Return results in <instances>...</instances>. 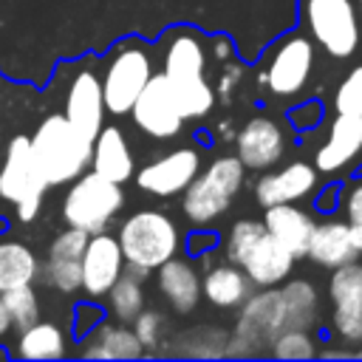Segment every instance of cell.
<instances>
[{
    "mask_svg": "<svg viewBox=\"0 0 362 362\" xmlns=\"http://www.w3.org/2000/svg\"><path fill=\"white\" fill-rule=\"evenodd\" d=\"M161 74L170 82L184 119H204L215 105V90L206 79L209 57L201 34L175 28L161 45Z\"/></svg>",
    "mask_w": 362,
    "mask_h": 362,
    "instance_id": "cell-1",
    "label": "cell"
},
{
    "mask_svg": "<svg viewBox=\"0 0 362 362\" xmlns=\"http://www.w3.org/2000/svg\"><path fill=\"white\" fill-rule=\"evenodd\" d=\"M31 139V153L51 187L71 184L90 164V139L82 136L62 113L45 116Z\"/></svg>",
    "mask_w": 362,
    "mask_h": 362,
    "instance_id": "cell-2",
    "label": "cell"
},
{
    "mask_svg": "<svg viewBox=\"0 0 362 362\" xmlns=\"http://www.w3.org/2000/svg\"><path fill=\"white\" fill-rule=\"evenodd\" d=\"M246 181V167L238 156H218L206 167L198 170V175L187 184L181 192V212L189 223L206 226L218 221L235 201Z\"/></svg>",
    "mask_w": 362,
    "mask_h": 362,
    "instance_id": "cell-3",
    "label": "cell"
},
{
    "mask_svg": "<svg viewBox=\"0 0 362 362\" xmlns=\"http://www.w3.org/2000/svg\"><path fill=\"white\" fill-rule=\"evenodd\" d=\"M116 240L122 246L124 266L141 269L147 274H153L181 249V232L175 221L161 209H139L127 215L119 226Z\"/></svg>",
    "mask_w": 362,
    "mask_h": 362,
    "instance_id": "cell-4",
    "label": "cell"
},
{
    "mask_svg": "<svg viewBox=\"0 0 362 362\" xmlns=\"http://www.w3.org/2000/svg\"><path fill=\"white\" fill-rule=\"evenodd\" d=\"M303 28L334 59H348L356 54L362 40V23L354 0H303L300 3Z\"/></svg>",
    "mask_w": 362,
    "mask_h": 362,
    "instance_id": "cell-5",
    "label": "cell"
},
{
    "mask_svg": "<svg viewBox=\"0 0 362 362\" xmlns=\"http://www.w3.org/2000/svg\"><path fill=\"white\" fill-rule=\"evenodd\" d=\"M122 206H124L122 184L107 181L105 175L90 170V173H79L71 181L62 198V218L68 226L93 235L107 229Z\"/></svg>",
    "mask_w": 362,
    "mask_h": 362,
    "instance_id": "cell-6",
    "label": "cell"
},
{
    "mask_svg": "<svg viewBox=\"0 0 362 362\" xmlns=\"http://www.w3.org/2000/svg\"><path fill=\"white\" fill-rule=\"evenodd\" d=\"M51 184L45 181L28 136H14L6 144V158L0 164V198L14 204V212L23 223L34 221L42 206V195Z\"/></svg>",
    "mask_w": 362,
    "mask_h": 362,
    "instance_id": "cell-7",
    "label": "cell"
},
{
    "mask_svg": "<svg viewBox=\"0 0 362 362\" xmlns=\"http://www.w3.org/2000/svg\"><path fill=\"white\" fill-rule=\"evenodd\" d=\"M156 74L153 57L150 51L136 42H119L113 48V54L105 62L102 71V99H105V110L110 116H124L130 113L136 96L141 93V88L150 82V76Z\"/></svg>",
    "mask_w": 362,
    "mask_h": 362,
    "instance_id": "cell-8",
    "label": "cell"
},
{
    "mask_svg": "<svg viewBox=\"0 0 362 362\" xmlns=\"http://www.w3.org/2000/svg\"><path fill=\"white\" fill-rule=\"evenodd\" d=\"M240 308H243V314L238 320L235 334L229 337L232 348H226V354L229 356L266 354L272 339L277 337V331L286 328V311H283L280 291L266 288L260 294H249Z\"/></svg>",
    "mask_w": 362,
    "mask_h": 362,
    "instance_id": "cell-9",
    "label": "cell"
},
{
    "mask_svg": "<svg viewBox=\"0 0 362 362\" xmlns=\"http://www.w3.org/2000/svg\"><path fill=\"white\" fill-rule=\"evenodd\" d=\"M314 71V40L308 34H288L283 37L263 68V82L272 96L291 99L297 96Z\"/></svg>",
    "mask_w": 362,
    "mask_h": 362,
    "instance_id": "cell-10",
    "label": "cell"
},
{
    "mask_svg": "<svg viewBox=\"0 0 362 362\" xmlns=\"http://www.w3.org/2000/svg\"><path fill=\"white\" fill-rule=\"evenodd\" d=\"M328 300H331V331L342 345L362 342V263L351 260L331 269L328 280Z\"/></svg>",
    "mask_w": 362,
    "mask_h": 362,
    "instance_id": "cell-11",
    "label": "cell"
},
{
    "mask_svg": "<svg viewBox=\"0 0 362 362\" xmlns=\"http://www.w3.org/2000/svg\"><path fill=\"white\" fill-rule=\"evenodd\" d=\"M130 116L144 136L158 139V141L175 139L187 122L181 107H178V99H175V93H173V88L161 71L153 74L150 82L141 88V93L136 96V102L130 107Z\"/></svg>",
    "mask_w": 362,
    "mask_h": 362,
    "instance_id": "cell-12",
    "label": "cell"
},
{
    "mask_svg": "<svg viewBox=\"0 0 362 362\" xmlns=\"http://www.w3.org/2000/svg\"><path fill=\"white\" fill-rule=\"evenodd\" d=\"M122 272H124V255L116 235H110L107 229L88 235L82 252V286H79L82 294L96 303L105 300V294L110 291V286L119 280Z\"/></svg>",
    "mask_w": 362,
    "mask_h": 362,
    "instance_id": "cell-13",
    "label": "cell"
},
{
    "mask_svg": "<svg viewBox=\"0 0 362 362\" xmlns=\"http://www.w3.org/2000/svg\"><path fill=\"white\" fill-rule=\"evenodd\" d=\"M201 170V153L195 147H175L158 158H153L150 164H144L136 173V184L139 189L158 195V198H170L187 189V184L198 175Z\"/></svg>",
    "mask_w": 362,
    "mask_h": 362,
    "instance_id": "cell-14",
    "label": "cell"
},
{
    "mask_svg": "<svg viewBox=\"0 0 362 362\" xmlns=\"http://www.w3.org/2000/svg\"><path fill=\"white\" fill-rule=\"evenodd\" d=\"M105 99H102V74L90 65L76 68V74L68 82L65 90V110L62 116L93 141V136L102 130V119H105Z\"/></svg>",
    "mask_w": 362,
    "mask_h": 362,
    "instance_id": "cell-15",
    "label": "cell"
},
{
    "mask_svg": "<svg viewBox=\"0 0 362 362\" xmlns=\"http://www.w3.org/2000/svg\"><path fill=\"white\" fill-rule=\"evenodd\" d=\"M320 187V175L317 167L308 161H288L266 175H260L255 181V201L260 206H272V204H297L305 201L317 192Z\"/></svg>",
    "mask_w": 362,
    "mask_h": 362,
    "instance_id": "cell-16",
    "label": "cell"
},
{
    "mask_svg": "<svg viewBox=\"0 0 362 362\" xmlns=\"http://www.w3.org/2000/svg\"><path fill=\"white\" fill-rule=\"evenodd\" d=\"M88 243V232L82 229H62L45 255V263L40 266V274L45 277V283L62 294H74L82 286V252Z\"/></svg>",
    "mask_w": 362,
    "mask_h": 362,
    "instance_id": "cell-17",
    "label": "cell"
},
{
    "mask_svg": "<svg viewBox=\"0 0 362 362\" xmlns=\"http://www.w3.org/2000/svg\"><path fill=\"white\" fill-rule=\"evenodd\" d=\"M235 150L246 170H269L286 153L283 127L269 116H252L240 130H235Z\"/></svg>",
    "mask_w": 362,
    "mask_h": 362,
    "instance_id": "cell-18",
    "label": "cell"
},
{
    "mask_svg": "<svg viewBox=\"0 0 362 362\" xmlns=\"http://www.w3.org/2000/svg\"><path fill=\"white\" fill-rule=\"evenodd\" d=\"M362 158V116L337 113L328 124L322 144L314 153L317 173H339Z\"/></svg>",
    "mask_w": 362,
    "mask_h": 362,
    "instance_id": "cell-19",
    "label": "cell"
},
{
    "mask_svg": "<svg viewBox=\"0 0 362 362\" xmlns=\"http://www.w3.org/2000/svg\"><path fill=\"white\" fill-rule=\"evenodd\" d=\"M294 260L297 257L280 240H274L266 232V226H263V232L238 257V266L246 272V277L252 280V286H257V288H274L277 283H283L291 274Z\"/></svg>",
    "mask_w": 362,
    "mask_h": 362,
    "instance_id": "cell-20",
    "label": "cell"
},
{
    "mask_svg": "<svg viewBox=\"0 0 362 362\" xmlns=\"http://www.w3.org/2000/svg\"><path fill=\"white\" fill-rule=\"evenodd\" d=\"M156 286L164 303L175 314H189L201 303V277L198 269L184 257H170L156 269Z\"/></svg>",
    "mask_w": 362,
    "mask_h": 362,
    "instance_id": "cell-21",
    "label": "cell"
},
{
    "mask_svg": "<svg viewBox=\"0 0 362 362\" xmlns=\"http://www.w3.org/2000/svg\"><path fill=\"white\" fill-rule=\"evenodd\" d=\"M90 170L105 175L107 181H116V184H124L133 178L136 173V158H133V150L124 139V133L113 124H102V130L93 136V144H90Z\"/></svg>",
    "mask_w": 362,
    "mask_h": 362,
    "instance_id": "cell-22",
    "label": "cell"
},
{
    "mask_svg": "<svg viewBox=\"0 0 362 362\" xmlns=\"http://www.w3.org/2000/svg\"><path fill=\"white\" fill-rule=\"evenodd\" d=\"M305 257H311L322 269H337L342 263L356 260L359 257V249L354 243L351 223L348 221H337V218H328V221L314 223L311 238H308Z\"/></svg>",
    "mask_w": 362,
    "mask_h": 362,
    "instance_id": "cell-23",
    "label": "cell"
},
{
    "mask_svg": "<svg viewBox=\"0 0 362 362\" xmlns=\"http://www.w3.org/2000/svg\"><path fill=\"white\" fill-rule=\"evenodd\" d=\"M314 215L297 204H272L263 206V226L266 232L280 240L294 257H305L308 252V238L314 229Z\"/></svg>",
    "mask_w": 362,
    "mask_h": 362,
    "instance_id": "cell-24",
    "label": "cell"
},
{
    "mask_svg": "<svg viewBox=\"0 0 362 362\" xmlns=\"http://www.w3.org/2000/svg\"><path fill=\"white\" fill-rule=\"evenodd\" d=\"M82 356L88 359H136L144 354L130 322H99L90 334L82 337Z\"/></svg>",
    "mask_w": 362,
    "mask_h": 362,
    "instance_id": "cell-25",
    "label": "cell"
},
{
    "mask_svg": "<svg viewBox=\"0 0 362 362\" xmlns=\"http://www.w3.org/2000/svg\"><path fill=\"white\" fill-rule=\"evenodd\" d=\"M252 288L255 286L246 272L232 260L209 266L201 277V297H206V303H212L215 308H240Z\"/></svg>",
    "mask_w": 362,
    "mask_h": 362,
    "instance_id": "cell-26",
    "label": "cell"
},
{
    "mask_svg": "<svg viewBox=\"0 0 362 362\" xmlns=\"http://www.w3.org/2000/svg\"><path fill=\"white\" fill-rule=\"evenodd\" d=\"M68 354V337L62 331V325L48 322V320H37L31 325H25L20 331L14 356L20 359H62Z\"/></svg>",
    "mask_w": 362,
    "mask_h": 362,
    "instance_id": "cell-27",
    "label": "cell"
},
{
    "mask_svg": "<svg viewBox=\"0 0 362 362\" xmlns=\"http://www.w3.org/2000/svg\"><path fill=\"white\" fill-rule=\"evenodd\" d=\"M40 277V260L31 246L20 240H0V291L34 283Z\"/></svg>",
    "mask_w": 362,
    "mask_h": 362,
    "instance_id": "cell-28",
    "label": "cell"
},
{
    "mask_svg": "<svg viewBox=\"0 0 362 362\" xmlns=\"http://www.w3.org/2000/svg\"><path fill=\"white\" fill-rule=\"evenodd\" d=\"M283 311H286V325L288 328H311L320 320V294L314 283L308 280H288L280 288Z\"/></svg>",
    "mask_w": 362,
    "mask_h": 362,
    "instance_id": "cell-29",
    "label": "cell"
},
{
    "mask_svg": "<svg viewBox=\"0 0 362 362\" xmlns=\"http://www.w3.org/2000/svg\"><path fill=\"white\" fill-rule=\"evenodd\" d=\"M105 303H107V314L113 320L133 322L139 317V311L144 308V277L124 269L119 274V280L110 286V291L105 294Z\"/></svg>",
    "mask_w": 362,
    "mask_h": 362,
    "instance_id": "cell-30",
    "label": "cell"
},
{
    "mask_svg": "<svg viewBox=\"0 0 362 362\" xmlns=\"http://www.w3.org/2000/svg\"><path fill=\"white\" fill-rule=\"evenodd\" d=\"M317 337L311 334V328H280L277 337L269 345V356L274 359H311L317 356Z\"/></svg>",
    "mask_w": 362,
    "mask_h": 362,
    "instance_id": "cell-31",
    "label": "cell"
},
{
    "mask_svg": "<svg viewBox=\"0 0 362 362\" xmlns=\"http://www.w3.org/2000/svg\"><path fill=\"white\" fill-rule=\"evenodd\" d=\"M0 297H3V305L11 317V328L23 331L25 325L40 320V297L34 291V283L6 288V291H0Z\"/></svg>",
    "mask_w": 362,
    "mask_h": 362,
    "instance_id": "cell-32",
    "label": "cell"
},
{
    "mask_svg": "<svg viewBox=\"0 0 362 362\" xmlns=\"http://www.w3.org/2000/svg\"><path fill=\"white\" fill-rule=\"evenodd\" d=\"M130 325H133V331H136V337H139V342H141L144 351H158V345L164 342V328H167L161 311H156V308H141L139 317H136Z\"/></svg>",
    "mask_w": 362,
    "mask_h": 362,
    "instance_id": "cell-33",
    "label": "cell"
},
{
    "mask_svg": "<svg viewBox=\"0 0 362 362\" xmlns=\"http://www.w3.org/2000/svg\"><path fill=\"white\" fill-rule=\"evenodd\" d=\"M337 113H359L362 116V62L345 74L334 93Z\"/></svg>",
    "mask_w": 362,
    "mask_h": 362,
    "instance_id": "cell-34",
    "label": "cell"
},
{
    "mask_svg": "<svg viewBox=\"0 0 362 362\" xmlns=\"http://www.w3.org/2000/svg\"><path fill=\"white\" fill-rule=\"evenodd\" d=\"M76 317H74V337L76 339H82L85 334H90L99 322H102V308L96 305V300H88V303H79L76 305V311H74Z\"/></svg>",
    "mask_w": 362,
    "mask_h": 362,
    "instance_id": "cell-35",
    "label": "cell"
},
{
    "mask_svg": "<svg viewBox=\"0 0 362 362\" xmlns=\"http://www.w3.org/2000/svg\"><path fill=\"white\" fill-rule=\"evenodd\" d=\"M288 122L294 124V130H314L320 122H322V105L320 102H305V105H297L291 113H288Z\"/></svg>",
    "mask_w": 362,
    "mask_h": 362,
    "instance_id": "cell-36",
    "label": "cell"
},
{
    "mask_svg": "<svg viewBox=\"0 0 362 362\" xmlns=\"http://www.w3.org/2000/svg\"><path fill=\"white\" fill-rule=\"evenodd\" d=\"M339 204H342V212H345L348 223H362V181L351 184Z\"/></svg>",
    "mask_w": 362,
    "mask_h": 362,
    "instance_id": "cell-37",
    "label": "cell"
},
{
    "mask_svg": "<svg viewBox=\"0 0 362 362\" xmlns=\"http://www.w3.org/2000/svg\"><path fill=\"white\" fill-rule=\"evenodd\" d=\"M215 243H218V238H215L212 232H206V235L192 232V235H189V240H187L189 252H209V249H215Z\"/></svg>",
    "mask_w": 362,
    "mask_h": 362,
    "instance_id": "cell-38",
    "label": "cell"
},
{
    "mask_svg": "<svg viewBox=\"0 0 362 362\" xmlns=\"http://www.w3.org/2000/svg\"><path fill=\"white\" fill-rule=\"evenodd\" d=\"M337 192H339V189H331V192L325 189V192H322V195L317 198V209H322V212L334 209V204H337Z\"/></svg>",
    "mask_w": 362,
    "mask_h": 362,
    "instance_id": "cell-39",
    "label": "cell"
},
{
    "mask_svg": "<svg viewBox=\"0 0 362 362\" xmlns=\"http://www.w3.org/2000/svg\"><path fill=\"white\" fill-rule=\"evenodd\" d=\"M351 351H354V348H325V351H317V356H322V359H334V356L351 359Z\"/></svg>",
    "mask_w": 362,
    "mask_h": 362,
    "instance_id": "cell-40",
    "label": "cell"
},
{
    "mask_svg": "<svg viewBox=\"0 0 362 362\" xmlns=\"http://www.w3.org/2000/svg\"><path fill=\"white\" fill-rule=\"evenodd\" d=\"M8 331H11V317H8L6 305H3V297H0V339H3Z\"/></svg>",
    "mask_w": 362,
    "mask_h": 362,
    "instance_id": "cell-41",
    "label": "cell"
},
{
    "mask_svg": "<svg viewBox=\"0 0 362 362\" xmlns=\"http://www.w3.org/2000/svg\"><path fill=\"white\" fill-rule=\"evenodd\" d=\"M351 235H354V243H356V249L362 255V223H351Z\"/></svg>",
    "mask_w": 362,
    "mask_h": 362,
    "instance_id": "cell-42",
    "label": "cell"
},
{
    "mask_svg": "<svg viewBox=\"0 0 362 362\" xmlns=\"http://www.w3.org/2000/svg\"><path fill=\"white\" fill-rule=\"evenodd\" d=\"M354 6H356V11H359V20H362V0H354Z\"/></svg>",
    "mask_w": 362,
    "mask_h": 362,
    "instance_id": "cell-43",
    "label": "cell"
},
{
    "mask_svg": "<svg viewBox=\"0 0 362 362\" xmlns=\"http://www.w3.org/2000/svg\"><path fill=\"white\" fill-rule=\"evenodd\" d=\"M351 356H362V342H359V348H356V351H351Z\"/></svg>",
    "mask_w": 362,
    "mask_h": 362,
    "instance_id": "cell-44",
    "label": "cell"
}]
</instances>
